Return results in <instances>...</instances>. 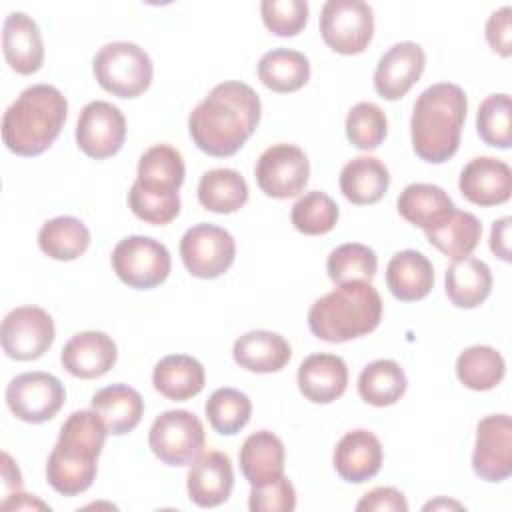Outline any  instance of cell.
Masks as SVG:
<instances>
[{
    "label": "cell",
    "instance_id": "obj_1",
    "mask_svg": "<svg viewBox=\"0 0 512 512\" xmlns=\"http://www.w3.org/2000/svg\"><path fill=\"white\" fill-rule=\"evenodd\" d=\"M262 104L252 86L226 80L216 84L208 96L190 112L188 132L192 142L208 156H234L254 134Z\"/></svg>",
    "mask_w": 512,
    "mask_h": 512
},
{
    "label": "cell",
    "instance_id": "obj_2",
    "mask_svg": "<svg viewBox=\"0 0 512 512\" xmlns=\"http://www.w3.org/2000/svg\"><path fill=\"white\" fill-rule=\"evenodd\" d=\"M108 434L96 410L72 412L62 424L46 462L48 484L62 496L86 492L96 478V462Z\"/></svg>",
    "mask_w": 512,
    "mask_h": 512
},
{
    "label": "cell",
    "instance_id": "obj_3",
    "mask_svg": "<svg viewBox=\"0 0 512 512\" xmlns=\"http://www.w3.org/2000/svg\"><path fill=\"white\" fill-rule=\"evenodd\" d=\"M468 98L458 84L428 86L414 102L410 138L414 154L430 164L450 160L460 146Z\"/></svg>",
    "mask_w": 512,
    "mask_h": 512
},
{
    "label": "cell",
    "instance_id": "obj_4",
    "mask_svg": "<svg viewBox=\"0 0 512 512\" xmlns=\"http://www.w3.org/2000/svg\"><path fill=\"white\" fill-rule=\"evenodd\" d=\"M66 114V96L56 86L32 84L6 108L2 140L16 156H40L60 136Z\"/></svg>",
    "mask_w": 512,
    "mask_h": 512
},
{
    "label": "cell",
    "instance_id": "obj_5",
    "mask_svg": "<svg viewBox=\"0 0 512 512\" xmlns=\"http://www.w3.org/2000/svg\"><path fill=\"white\" fill-rule=\"evenodd\" d=\"M382 320V298L370 282L354 280L336 286L308 310L310 332L328 344L370 334Z\"/></svg>",
    "mask_w": 512,
    "mask_h": 512
},
{
    "label": "cell",
    "instance_id": "obj_6",
    "mask_svg": "<svg viewBox=\"0 0 512 512\" xmlns=\"http://www.w3.org/2000/svg\"><path fill=\"white\" fill-rule=\"evenodd\" d=\"M182 154L168 144H154L138 160L136 180L128 192V206L142 222L164 226L180 214V186L184 182Z\"/></svg>",
    "mask_w": 512,
    "mask_h": 512
},
{
    "label": "cell",
    "instance_id": "obj_7",
    "mask_svg": "<svg viewBox=\"0 0 512 512\" xmlns=\"http://www.w3.org/2000/svg\"><path fill=\"white\" fill-rule=\"evenodd\" d=\"M92 72L100 88L118 98H136L148 90L154 66L150 56L134 42L118 40L104 44L94 60Z\"/></svg>",
    "mask_w": 512,
    "mask_h": 512
},
{
    "label": "cell",
    "instance_id": "obj_8",
    "mask_svg": "<svg viewBox=\"0 0 512 512\" xmlns=\"http://www.w3.org/2000/svg\"><path fill=\"white\" fill-rule=\"evenodd\" d=\"M206 434L200 418L190 410H166L150 426L148 446L168 466L192 464L204 450Z\"/></svg>",
    "mask_w": 512,
    "mask_h": 512
},
{
    "label": "cell",
    "instance_id": "obj_9",
    "mask_svg": "<svg viewBox=\"0 0 512 512\" xmlns=\"http://www.w3.org/2000/svg\"><path fill=\"white\" fill-rule=\"evenodd\" d=\"M320 36L338 54L354 56L368 48L374 36L372 6L362 0H328L320 12Z\"/></svg>",
    "mask_w": 512,
    "mask_h": 512
},
{
    "label": "cell",
    "instance_id": "obj_10",
    "mask_svg": "<svg viewBox=\"0 0 512 512\" xmlns=\"http://www.w3.org/2000/svg\"><path fill=\"white\" fill-rule=\"evenodd\" d=\"M110 260L116 276L136 290L160 286L172 268L168 248L150 236L122 238L114 246Z\"/></svg>",
    "mask_w": 512,
    "mask_h": 512
},
{
    "label": "cell",
    "instance_id": "obj_11",
    "mask_svg": "<svg viewBox=\"0 0 512 512\" xmlns=\"http://www.w3.org/2000/svg\"><path fill=\"white\" fill-rule=\"evenodd\" d=\"M64 384L48 372H24L6 386L8 410L22 422L42 424L52 420L64 406Z\"/></svg>",
    "mask_w": 512,
    "mask_h": 512
},
{
    "label": "cell",
    "instance_id": "obj_12",
    "mask_svg": "<svg viewBox=\"0 0 512 512\" xmlns=\"http://www.w3.org/2000/svg\"><path fill=\"white\" fill-rule=\"evenodd\" d=\"M236 242L216 224L200 222L188 228L180 240V258L194 278L212 280L222 276L234 262Z\"/></svg>",
    "mask_w": 512,
    "mask_h": 512
},
{
    "label": "cell",
    "instance_id": "obj_13",
    "mask_svg": "<svg viewBox=\"0 0 512 512\" xmlns=\"http://www.w3.org/2000/svg\"><path fill=\"white\" fill-rule=\"evenodd\" d=\"M254 178L258 188L278 200L298 196L310 178V162L302 148L294 144H272L256 162Z\"/></svg>",
    "mask_w": 512,
    "mask_h": 512
},
{
    "label": "cell",
    "instance_id": "obj_14",
    "mask_svg": "<svg viewBox=\"0 0 512 512\" xmlns=\"http://www.w3.org/2000/svg\"><path fill=\"white\" fill-rule=\"evenodd\" d=\"M56 336L52 316L40 306H18L10 310L0 328L2 350L8 358L30 362L52 346Z\"/></svg>",
    "mask_w": 512,
    "mask_h": 512
},
{
    "label": "cell",
    "instance_id": "obj_15",
    "mask_svg": "<svg viewBox=\"0 0 512 512\" xmlns=\"http://www.w3.org/2000/svg\"><path fill=\"white\" fill-rule=\"evenodd\" d=\"M126 140V118L118 106L106 100L88 102L76 122L78 148L94 158L104 160L114 156Z\"/></svg>",
    "mask_w": 512,
    "mask_h": 512
},
{
    "label": "cell",
    "instance_id": "obj_16",
    "mask_svg": "<svg viewBox=\"0 0 512 512\" xmlns=\"http://www.w3.org/2000/svg\"><path fill=\"white\" fill-rule=\"evenodd\" d=\"M472 468L486 482H502L512 474V420L508 414H490L478 422Z\"/></svg>",
    "mask_w": 512,
    "mask_h": 512
},
{
    "label": "cell",
    "instance_id": "obj_17",
    "mask_svg": "<svg viewBox=\"0 0 512 512\" xmlns=\"http://www.w3.org/2000/svg\"><path fill=\"white\" fill-rule=\"evenodd\" d=\"M426 66L424 48L416 42H398L378 60L374 88L384 100H400L420 80Z\"/></svg>",
    "mask_w": 512,
    "mask_h": 512
},
{
    "label": "cell",
    "instance_id": "obj_18",
    "mask_svg": "<svg viewBox=\"0 0 512 512\" xmlns=\"http://www.w3.org/2000/svg\"><path fill=\"white\" fill-rule=\"evenodd\" d=\"M458 188L476 206H498L512 196V170L494 156H476L462 168Z\"/></svg>",
    "mask_w": 512,
    "mask_h": 512
},
{
    "label": "cell",
    "instance_id": "obj_19",
    "mask_svg": "<svg viewBox=\"0 0 512 512\" xmlns=\"http://www.w3.org/2000/svg\"><path fill=\"white\" fill-rule=\"evenodd\" d=\"M118 358L116 342L100 330H84L74 334L60 352L62 368L82 380L104 376Z\"/></svg>",
    "mask_w": 512,
    "mask_h": 512
},
{
    "label": "cell",
    "instance_id": "obj_20",
    "mask_svg": "<svg viewBox=\"0 0 512 512\" xmlns=\"http://www.w3.org/2000/svg\"><path fill=\"white\" fill-rule=\"evenodd\" d=\"M190 500L200 508H216L224 504L234 488V470L230 456L220 450L200 454L186 476Z\"/></svg>",
    "mask_w": 512,
    "mask_h": 512
},
{
    "label": "cell",
    "instance_id": "obj_21",
    "mask_svg": "<svg viewBox=\"0 0 512 512\" xmlns=\"http://www.w3.org/2000/svg\"><path fill=\"white\" fill-rule=\"evenodd\" d=\"M382 444L370 430L346 432L334 448V468L344 482L362 484L372 480L382 468Z\"/></svg>",
    "mask_w": 512,
    "mask_h": 512
},
{
    "label": "cell",
    "instance_id": "obj_22",
    "mask_svg": "<svg viewBox=\"0 0 512 512\" xmlns=\"http://www.w3.org/2000/svg\"><path fill=\"white\" fill-rule=\"evenodd\" d=\"M296 378L306 400L314 404H330L346 392L348 366L336 354L316 352L302 360Z\"/></svg>",
    "mask_w": 512,
    "mask_h": 512
},
{
    "label": "cell",
    "instance_id": "obj_23",
    "mask_svg": "<svg viewBox=\"0 0 512 512\" xmlns=\"http://www.w3.org/2000/svg\"><path fill=\"white\" fill-rule=\"evenodd\" d=\"M6 64L18 74H34L44 62V44L38 24L24 12H10L2 26Z\"/></svg>",
    "mask_w": 512,
    "mask_h": 512
},
{
    "label": "cell",
    "instance_id": "obj_24",
    "mask_svg": "<svg viewBox=\"0 0 512 512\" xmlns=\"http://www.w3.org/2000/svg\"><path fill=\"white\" fill-rule=\"evenodd\" d=\"M232 356L234 362L248 372L272 374L290 362L292 348L278 332L250 330L234 342Z\"/></svg>",
    "mask_w": 512,
    "mask_h": 512
},
{
    "label": "cell",
    "instance_id": "obj_25",
    "mask_svg": "<svg viewBox=\"0 0 512 512\" xmlns=\"http://www.w3.org/2000/svg\"><path fill=\"white\" fill-rule=\"evenodd\" d=\"M284 444L270 430H258L250 434L240 448L238 462L242 476L250 486H266L284 476Z\"/></svg>",
    "mask_w": 512,
    "mask_h": 512
},
{
    "label": "cell",
    "instance_id": "obj_26",
    "mask_svg": "<svg viewBox=\"0 0 512 512\" xmlns=\"http://www.w3.org/2000/svg\"><path fill=\"white\" fill-rule=\"evenodd\" d=\"M386 286L400 302H418L434 286V266L418 250L396 252L386 266Z\"/></svg>",
    "mask_w": 512,
    "mask_h": 512
},
{
    "label": "cell",
    "instance_id": "obj_27",
    "mask_svg": "<svg viewBox=\"0 0 512 512\" xmlns=\"http://www.w3.org/2000/svg\"><path fill=\"white\" fill-rule=\"evenodd\" d=\"M90 404L114 436L132 432L144 414V400L140 392L128 384H110L100 388L92 394Z\"/></svg>",
    "mask_w": 512,
    "mask_h": 512
},
{
    "label": "cell",
    "instance_id": "obj_28",
    "mask_svg": "<svg viewBox=\"0 0 512 512\" xmlns=\"http://www.w3.org/2000/svg\"><path fill=\"white\" fill-rule=\"evenodd\" d=\"M204 382V366L188 354L164 356L152 372V384L156 392L176 402H184L200 394Z\"/></svg>",
    "mask_w": 512,
    "mask_h": 512
},
{
    "label": "cell",
    "instance_id": "obj_29",
    "mask_svg": "<svg viewBox=\"0 0 512 512\" xmlns=\"http://www.w3.org/2000/svg\"><path fill=\"white\" fill-rule=\"evenodd\" d=\"M444 288L448 300L456 308H476L480 306L492 290V272L486 262L466 256L454 260L444 276Z\"/></svg>",
    "mask_w": 512,
    "mask_h": 512
},
{
    "label": "cell",
    "instance_id": "obj_30",
    "mask_svg": "<svg viewBox=\"0 0 512 512\" xmlns=\"http://www.w3.org/2000/svg\"><path fill=\"white\" fill-rule=\"evenodd\" d=\"M390 186L388 168L374 156L352 158L340 172V190L356 206L376 204Z\"/></svg>",
    "mask_w": 512,
    "mask_h": 512
},
{
    "label": "cell",
    "instance_id": "obj_31",
    "mask_svg": "<svg viewBox=\"0 0 512 512\" xmlns=\"http://www.w3.org/2000/svg\"><path fill=\"white\" fill-rule=\"evenodd\" d=\"M398 214L422 228L424 232L438 226L456 206L452 202V198L434 184H426V182H416V184H408L400 196H398Z\"/></svg>",
    "mask_w": 512,
    "mask_h": 512
},
{
    "label": "cell",
    "instance_id": "obj_32",
    "mask_svg": "<svg viewBox=\"0 0 512 512\" xmlns=\"http://www.w3.org/2000/svg\"><path fill=\"white\" fill-rule=\"evenodd\" d=\"M426 240L452 260H462L474 252L482 238V224L472 212L452 210L438 226L424 232Z\"/></svg>",
    "mask_w": 512,
    "mask_h": 512
},
{
    "label": "cell",
    "instance_id": "obj_33",
    "mask_svg": "<svg viewBox=\"0 0 512 512\" xmlns=\"http://www.w3.org/2000/svg\"><path fill=\"white\" fill-rule=\"evenodd\" d=\"M258 78L272 92H296L310 80V62L298 50L274 48L260 58Z\"/></svg>",
    "mask_w": 512,
    "mask_h": 512
},
{
    "label": "cell",
    "instance_id": "obj_34",
    "mask_svg": "<svg viewBox=\"0 0 512 512\" xmlns=\"http://www.w3.org/2000/svg\"><path fill=\"white\" fill-rule=\"evenodd\" d=\"M198 202L216 214H232L248 202V184L232 168H212L198 182Z\"/></svg>",
    "mask_w": 512,
    "mask_h": 512
},
{
    "label": "cell",
    "instance_id": "obj_35",
    "mask_svg": "<svg viewBox=\"0 0 512 512\" xmlns=\"http://www.w3.org/2000/svg\"><path fill=\"white\" fill-rule=\"evenodd\" d=\"M40 250L60 262L80 258L90 246V230L80 218L56 216L42 224L38 232Z\"/></svg>",
    "mask_w": 512,
    "mask_h": 512
},
{
    "label": "cell",
    "instance_id": "obj_36",
    "mask_svg": "<svg viewBox=\"0 0 512 512\" xmlns=\"http://www.w3.org/2000/svg\"><path fill=\"white\" fill-rule=\"evenodd\" d=\"M408 388V380L398 362L380 358L370 362L358 376L360 398L376 408L396 404Z\"/></svg>",
    "mask_w": 512,
    "mask_h": 512
},
{
    "label": "cell",
    "instance_id": "obj_37",
    "mask_svg": "<svg viewBox=\"0 0 512 512\" xmlns=\"http://www.w3.org/2000/svg\"><path fill=\"white\" fill-rule=\"evenodd\" d=\"M506 374V362L502 354L484 344L470 346L460 352L456 360V376L458 380L476 392H486L496 388Z\"/></svg>",
    "mask_w": 512,
    "mask_h": 512
},
{
    "label": "cell",
    "instance_id": "obj_38",
    "mask_svg": "<svg viewBox=\"0 0 512 512\" xmlns=\"http://www.w3.org/2000/svg\"><path fill=\"white\" fill-rule=\"evenodd\" d=\"M378 268V258L376 252L360 242H346L336 246L326 260V272L328 278L340 286L346 282L362 280V282H372L376 276Z\"/></svg>",
    "mask_w": 512,
    "mask_h": 512
},
{
    "label": "cell",
    "instance_id": "obj_39",
    "mask_svg": "<svg viewBox=\"0 0 512 512\" xmlns=\"http://www.w3.org/2000/svg\"><path fill=\"white\" fill-rule=\"evenodd\" d=\"M204 412L214 432L220 436H234L248 424L252 402L236 388H218L206 400Z\"/></svg>",
    "mask_w": 512,
    "mask_h": 512
},
{
    "label": "cell",
    "instance_id": "obj_40",
    "mask_svg": "<svg viewBox=\"0 0 512 512\" xmlns=\"http://www.w3.org/2000/svg\"><path fill=\"white\" fill-rule=\"evenodd\" d=\"M476 132L492 148L512 146V102L508 94H490L476 112Z\"/></svg>",
    "mask_w": 512,
    "mask_h": 512
},
{
    "label": "cell",
    "instance_id": "obj_41",
    "mask_svg": "<svg viewBox=\"0 0 512 512\" xmlns=\"http://www.w3.org/2000/svg\"><path fill=\"white\" fill-rule=\"evenodd\" d=\"M338 216V204L326 192L312 190L296 200V204L292 206L290 220L300 234L322 236L336 226Z\"/></svg>",
    "mask_w": 512,
    "mask_h": 512
},
{
    "label": "cell",
    "instance_id": "obj_42",
    "mask_svg": "<svg viewBox=\"0 0 512 512\" xmlns=\"http://www.w3.org/2000/svg\"><path fill=\"white\" fill-rule=\"evenodd\" d=\"M388 134V118L374 102H358L346 116V138L358 150H376Z\"/></svg>",
    "mask_w": 512,
    "mask_h": 512
},
{
    "label": "cell",
    "instance_id": "obj_43",
    "mask_svg": "<svg viewBox=\"0 0 512 512\" xmlns=\"http://www.w3.org/2000/svg\"><path fill=\"white\" fill-rule=\"evenodd\" d=\"M264 26L282 38L296 36L308 22L306 0H264L260 4Z\"/></svg>",
    "mask_w": 512,
    "mask_h": 512
},
{
    "label": "cell",
    "instance_id": "obj_44",
    "mask_svg": "<svg viewBox=\"0 0 512 512\" xmlns=\"http://www.w3.org/2000/svg\"><path fill=\"white\" fill-rule=\"evenodd\" d=\"M248 508L252 512H292L296 508L294 484L286 476H280L266 486H252Z\"/></svg>",
    "mask_w": 512,
    "mask_h": 512
},
{
    "label": "cell",
    "instance_id": "obj_45",
    "mask_svg": "<svg viewBox=\"0 0 512 512\" xmlns=\"http://www.w3.org/2000/svg\"><path fill=\"white\" fill-rule=\"evenodd\" d=\"M358 512H406L408 502L404 494L392 486H378L366 492L356 504Z\"/></svg>",
    "mask_w": 512,
    "mask_h": 512
},
{
    "label": "cell",
    "instance_id": "obj_46",
    "mask_svg": "<svg viewBox=\"0 0 512 512\" xmlns=\"http://www.w3.org/2000/svg\"><path fill=\"white\" fill-rule=\"evenodd\" d=\"M510 6H502L500 10L492 12L486 22V40L490 48L500 54L502 58H508L512 54V32H510Z\"/></svg>",
    "mask_w": 512,
    "mask_h": 512
},
{
    "label": "cell",
    "instance_id": "obj_47",
    "mask_svg": "<svg viewBox=\"0 0 512 512\" xmlns=\"http://www.w3.org/2000/svg\"><path fill=\"white\" fill-rule=\"evenodd\" d=\"M510 216H504L492 224L490 232V250L504 262H510Z\"/></svg>",
    "mask_w": 512,
    "mask_h": 512
},
{
    "label": "cell",
    "instance_id": "obj_48",
    "mask_svg": "<svg viewBox=\"0 0 512 512\" xmlns=\"http://www.w3.org/2000/svg\"><path fill=\"white\" fill-rule=\"evenodd\" d=\"M2 508L4 510H32V508H40V510H50L48 504H44L42 500L30 496V494H22V492H14V494H8L6 500L2 502Z\"/></svg>",
    "mask_w": 512,
    "mask_h": 512
},
{
    "label": "cell",
    "instance_id": "obj_49",
    "mask_svg": "<svg viewBox=\"0 0 512 512\" xmlns=\"http://www.w3.org/2000/svg\"><path fill=\"white\" fill-rule=\"evenodd\" d=\"M436 508H462V504H458V502H452V500H446V498H438V500H434V502H428L426 506H424V510H436Z\"/></svg>",
    "mask_w": 512,
    "mask_h": 512
}]
</instances>
